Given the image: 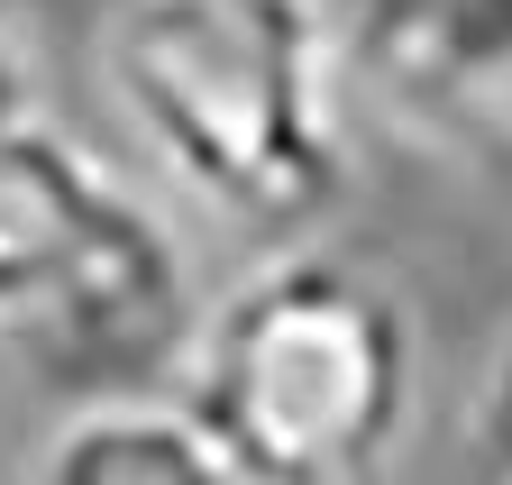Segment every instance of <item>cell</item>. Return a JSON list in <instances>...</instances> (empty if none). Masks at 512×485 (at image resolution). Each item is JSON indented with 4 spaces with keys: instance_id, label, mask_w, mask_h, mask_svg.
<instances>
[{
    "instance_id": "6da1fadb",
    "label": "cell",
    "mask_w": 512,
    "mask_h": 485,
    "mask_svg": "<svg viewBox=\"0 0 512 485\" xmlns=\"http://www.w3.org/2000/svg\"><path fill=\"white\" fill-rule=\"evenodd\" d=\"M92 65L156 202L247 257L320 238L357 184L339 0H101Z\"/></svg>"
},
{
    "instance_id": "7a4b0ae2",
    "label": "cell",
    "mask_w": 512,
    "mask_h": 485,
    "mask_svg": "<svg viewBox=\"0 0 512 485\" xmlns=\"http://www.w3.org/2000/svg\"><path fill=\"white\" fill-rule=\"evenodd\" d=\"M174 394L247 485H394L421 421V312L384 266L302 238L202 302Z\"/></svg>"
},
{
    "instance_id": "3957f363",
    "label": "cell",
    "mask_w": 512,
    "mask_h": 485,
    "mask_svg": "<svg viewBox=\"0 0 512 485\" xmlns=\"http://www.w3.org/2000/svg\"><path fill=\"white\" fill-rule=\"evenodd\" d=\"M183 220L101 156L0 28V339L101 385H174L202 321Z\"/></svg>"
},
{
    "instance_id": "277c9868",
    "label": "cell",
    "mask_w": 512,
    "mask_h": 485,
    "mask_svg": "<svg viewBox=\"0 0 512 485\" xmlns=\"http://www.w3.org/2000/svg\"><path fill=\"white\" fill-rule=\"evenodd\" d=\"M357 110L512 202V0H339Z\"/></svg>"
},
{
    "instance_id": "5b68a950",
    "label": "cell",
    "mask_w": 512,
    "mask_h": 485,
    "mask_svg": "<svg viewBox=\"0 0 512 485\" xmlns=\"http://www.w3.org/2000/svg\"><path fill=\"white\" fill-rule=\"evenodd\" d=\"M19 485H247L174 385H101L46 421Z\"/></svg>"
},
{
    "instance_id": "8992f818",
    "label": "cell",
    "mask_w": 512,
    "mask_h": 485,
    "mask_svg": "<svg viewBox=\"0 0 512 485\" xmlns=\"http://www.w3.org/2000/svg\"><path fill=\"white\" fill-rule=\"evenodd\" d=\"M485 467H494V485H512V339H503V357H494V385H485Z\"/></svg>"
}]
</instances>
